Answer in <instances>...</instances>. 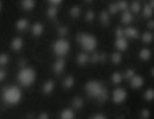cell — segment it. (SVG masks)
I'll return each instance as SVG.
<instances>
[{
    "label": "cell",
    "instance_id": "6da1fadb",
    "mask_svg": "<svg viewBox=\"0 0 154 119\" xmlns=\"http://www.w3.org/2000/svg\"><path fill=\"white\" fill-rule=\"evenodd\" d=\"M36 78V73L33 69L24 68L18 73V81L23 87H30Z\"/></svg>",
    "mask_w": 154,
    "mask_h": 119
},
{
    "label": "cell",
    "instance_id": "7a4b0ae2",
    "mask_svg": "<svg viewBox=\"0 0 154 119\" xmlns=\"http://www.w3.org/2000/svg\"><path fill=\"white\" fill-rule=\"evenodd\" d=\"M3 99L9 104H16L21 99V91L17 87H10L3 92Z\"/></svg>",
    "mask_w": 154,
    "mask_h": 119
},
{
    "label": "cell",
    "instance_id": "3957f363",
    "mask_svg": "<svg viewBox=\"0 0 154 119\" xmlns=\"http://www.w3.org/2000/svg\"><path fill=\"white\" fill-rule=\"evenodd\" d=\"M86 91L90 96L98 98V99H101L106 93V91L103 89L101 84L99 82H97V81H90L89 83H87Z\"/></svg>",
    "mask_w": 154,
    "mask_h": 119
},
{
    "label": "cell",
    "instance_id": "277c9868",
    "mask_svg": "<svg viewBox=\"0 0 154 119\" xmlns=\"http://www.w3.org/2000/svg\"><path fill=\"white\" fill-rule=\"evenodd\" d=\"M78 42L86 51H93L97 44V40L95 39V37L90 34H80L78 36Z\"/></svg>",
    "mask_w": 154,
    "mask_h": 119
},
{
    "label": "cell",
    "instance_id": "5b68a950",
    "mask_svg": "<svg viewBox=\"0 0 154 119\" xmlns=\"http://www.w3.org/2000/svg\"><path fill=\"white\" fill-rule=\"evenodd\" d=\"M53 50L55 52L56 55L58 56H64L66 54H68L69 50H70V44L66 40L64 39H59L54 43Z\"/></svg>",
    "mask_w": 154,
    "mask_h": 119
},
{
    "label": "cell",
    "instance_id": "8992f818",
    "mask_svg": "<svg viewBox=\"0 0 154 119\" xmlns=\"http://www.w3.org/2000/svg\"><path fill=\"white\" fill-rule=\"evenodd\" d=\"M127 97V93L125 90L122 89H116L114 90L113 95H112V99L115 103H122L126 100Z\"/></svg>",
    "mask_w": 154,
    "mask_h": 119
},
{
    "label": "cell",
    "instance_id": "52a82bcc",
    "mask_svg": "<svg viewBox=\"0 0 154 119\" xmlns=\"http://www.w3.org/2000/svg\"><path fill=\"white\" fill-rule=\"evenodd\" d=\"M143 83V80L140 76H134L131 80V84L133 87H140Z\"/></svg>",
    "mask_w": 154,
    "mask_h": 119
},
{
    "label": "cell",
    "instance_id": "ba28073f",
    "mask_svg": "<svg viewBox=\"0 0 154 119\" xmlns=\"http://www.w3.org/2000/svg\"><path fill=\"white\" fill-rule=\"evenodd\" d=\"M22 7L26 11H30V10H32L35 7V1L34 0H23L22 1Z\"/></svg>",
    "mask_w": 154,
    "mask_h": 119
},
{
    "label": "cell",
    "instance_id": "9c48e42d",
    "mask_svg": "<svg viewBox=\"0 0 154 119\" xmlns=\"http://www.w3.org/2000/svg\"><path fill=\"white\" fill-rule=\"evenodd\" d=\"M116 47L119 51H124L127 49V41L124 38H118L116 40Z\"/></svg>",
    "mask_w": 154,
    "mask_h": 119
},
{
    "label": "cell",
    "instance_id": "30bf717a",
    "mask_svg": "<svg viewBox=\"0 0 154 119\" xmlns=\"http://www.w3.org/2000/svg\"><path fill=\"white\" fill-rule=\"evenodd\" d=\"M61 119H74V113L71 110H64L61 113Z\"/></svg>",
    "mask_w": 154,
    "mask_h": 119
},
{
    "label": "cell",
    "instance_id": "8fae6325",
    "mask_svg": "<svg viewBox=\"0 0 154 119\" xmlns=\"http://www.w3.org/2000/svg\"><path fill=\"white\" fill-rule=\"evenodd\" d=\"M12 47H13L15 51H19L20 49L22 47V40L20 38H16L13 40L12 42Z\"/></svg>",
    "mask_w": 154,
    "mask_h": 119
},
{
    "label": "cell",
    "instance_id": "7c38bea8",
    "mask_svg": "<svg viewBox=\"0 0 154 119\" xmlns=\"http://www.w3.org/2000/svg\"><path fill=\"white\" fill-rule=\"evenodd\" d=\"M42 30H43V28H42V26H41L40 23H36L34 26H33V33H34V35H36V36H39V35L42 33Z\"/></svg>",
    "mask_w": 154,
    "mask_h": 119
},
{
    "label": "cell",
    "instance_id": "4fadbf2b",
    "mask_svg": "<svg viewBox=\"0 0 154 119\" xmlns=\"http://www.w3.org/2000/svg\"><path fill=\"white\" fill-rule=\"evenodd\" d=\"M26 26H28V21H26V19H20L18 20L17 22V29L20 31L24 30V29H26Z\"/></svg>",
    "mask_w": 154,
    "mask_h": 119
},
{
    "label": "cell",
    "instance_id": "5bb4252c",
    "mask_svg": "<svg viewBox=\"0 0 154 119\" xmlns=\"http://www.w3.org/2000/svg\"><path fill=\"white\" fill-rule=\"evenodd\" d=\"M150 55H151V53H150L149 50H143V51L140 52V54H139V56H140L141 59L143 60H147L150 58Z\"/></svg>",
    "mask_w": 154,
    "mask_h": 119
},
{
    "label": "cell",
    "instance_id": "9a60e30c",
    "mask_svg": "<svg viewBox=\"0 0 154 119\" xmlns=\"http://www.w3.org/2000/svg\"><path fill=\"white\" fill-rule=\"evenodd\" d=\"M62 70H63V61L59 60V61H57L55 63V71L59 73V72H61Z\"/></svg>",
    "mask_w": 154,
    "mask_h": 119
},
{
    "label": "cell",
    "instance_id": "2e32d148",
    "mask_svg": "<svg viewBox=\"0 0 154 119\" xmlns=\"http://www.w3.org/2000/svg\"><path fill=\"white\" fill-rule=\"evenodd\" d=\"M9 61V57L5 54H1L0 55V66H5Z\"/></svg>",
    "mask_w": 154,
    "mask_h": 119
},
{
    "label": "cell",
    "instance_id": "e0dca14e",
    "mask_svg": "<svg viewBox=\"0 0 154 119\" xmlns=\"http://www.w3.org/2000/svg\"><path fill=\"white\" fill-rule=\"evenodd\" d=\"M53 87H54V85H53V83H52V82L45 83V93H51L52 90H53Z\"/></svg>",
    "mask_w": 154,
    "mask_h": 119
},
{
    "label": "cell",
    "instance_id": "ac0fdd59",
    "mask_svg": "<svg viewBox=\"0 0 154 119\" xmlns=\"http://www.w3.org/2000/svg\"><path fill=\"white\" fill-rule=\"evenodd\" d=\"M146 98H147L148 100H151L154 98V92L152 91V90H149L148 92H146Z\"/></svg>",
    "mask_w": 154,
    "mask_h": 119
},
{
    "label": "cell",
    "instance_id": "d6986e66",
    "mask_svg": "<svg viewBox=\"0 0 154 119\" xmlns=\"http://www.w3.org/2000/svg\"><path fill=\"white\" fill-rule=\"evenodd\" d=\"M64 84H66L68 87H72V85H73V78H72V77H69V78L66 80V82H64Z\"/></svg>",
    "mask_w": 154,
    "mask_h": 119
},
{
    "label": "cell",
    "instance_id": "ffe728a7",
    "mask_svg": "<svg viewBox=\"0 0 154 119\" xmlns=\"http://www.w3.org/2000/svg\"><path fill=\"white\" fill-rule=\"evenodd\" d=\"M112 79H113L114 82L118 83L120 80H122V77H120V75H119V74H114V75H113V78H112Z\"/></svg>",
    "mask_w": 154,
    "mask_h": 119
},
{
    "label": "cell",
    "instance_id": "44dd1931",
    "mask_svg": "<svg viewBox=\"0 0 154 119\" xmlns=\"http://www.w3.org/2000/svg\"><path fill=\"white\" fill-rule=\"evenodd\" d=\"M5 77V71L3 69H0V81L3 80Z\"/></svg>",
    "mask_w": 154,
    "mask_h": 119
},
{
    "label": "cell",
    "instance_id": "7402d4cb",
    "mask_svg": "<svg viewBox=\"0 0 154 119\" xmlns=\"http://www.w3.org/2000/svg\"><path fill=\"white\" fill-rule=\"evenodd\" d=\"M92 119H107V118H106V116H103V115H101V114H97V115H95V116L93 117Z\"/></svg>",
    "mask_w": 154,
    "mask_h": 119
},
{
    "label": "cell",
    "instance_id": "603a6c76",
    "mask_svg": "<svg viewBox=\"0 0 154 119\" xmlns=\"http://www.w3.org/2000/svg\"><path fill=\"white\" fill-rule=\"evenodd\" d=\"M49 1L52 5H59V3L61 2V0H49Z\"/></svg>",
    "mask_w": 154,
    "mask_h": 119
},
{
    "label": "cell",
    "instance_id": "cb8c5ba5",
    "mask_svg": "<svg viewBox=\"0 0 154 119\" xmlns=\"http://www.w3.org/2000/svg\"><path fill=\"white\" fill-rule=\"evenodd\" d=\"M0 10H1V2H0Z\"/></svg>",
    "mask_w": 154,
    "mask_h": 119
},
{
    "label": "cell",
    "instance_id": "d4e9b609",
    "mask_svg": "<svg viewBox=\"0 0 154 119\" xmlns=\"http://www.w3.org/2000/svg\"><path fill=\"white\" fill-rule=\"evenodd\" d=\"M153 74H154V70H153Z\"/></svg>",
    "mask_w": 154,
    "mask_h": 119
}]
</instances>
